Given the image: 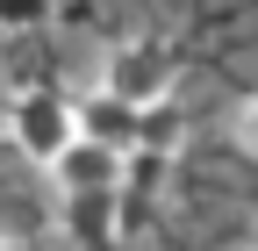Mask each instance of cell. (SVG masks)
<instances>
[{
  "instance_id": "1",
  "label": "cell",
  "mask_w": 258,
  "mask_h": 251,
  "mask_svg": "<svg viewBox=\"0 0 258 251\" xmlns=\"http://www.w3.org/2000/svg\"><path fill=\"white\" fill-rule=\"evenodd\" d=\"M8 144L50 172L64 151L79 144V101L64 86H22L15 101H8Z\"/></svg>"
},
{
  "instance_id": "2",
  "label": "cell",
  "mask_w": 258,
  "mask_h": 251,
  "mask_svg": "<svg viewBox=\"0 0 258 251\" xmlns=\"http://www.w3.org/2000/svg\"><path fill=\"white\" fill-rule=\"evenodd\" d=\"M172 86H179V57L158 36H122L101 57V93H115V101H129V108H165Z\"/></svg>"
},
{
  "instance_id": "3",
  "label": "cell",
  "mask_w": 258,
  "mask_h": 251,
  "mask_svg": "<svg viewBox=\"0 0 258 251\" xmlns=\"http://www.w3.org/2000/svg\"><path fill=\"white\" fill-rule=\"evenodd\" d=\"M129 165H137V158H122V151L86 144V137H79V144L50 165V179H57V194H64V201H79V194H122V186H129Z\"/></svg>"
},
{
  "instance_id": "4",
  "label": "cell",
  "mask_w": 258,
  "mask_h": 251,
  "mask_svg": "<svg viewBox=\"0 0 258 251\" xmlns=\"http://www.w3.org/2000/svg\"><path fill=\"white\" fill-rule=\"evenodd\" d=\"M79 137H86V144H108V151H122V158H137L144 108H129V101H115V93H101V86H93L86 101H79Z\"/></svg>"
},
{
  "instance_id": "5",
  "label": "cell",
  "mask_w": 258,
  "mask_h": 251,
  "mask_svg": "<svg viewBox=\"0 0 258 251\" xmlns=\"http://www.w3.org/2000/svg\"><path fill=\"white\" fill-rule=\"evenodd\" d=\"M64 230L79 244H115L122 237V194H79L64 201Z\"/></svg>"
},
{
  "instance_id": "6",
  "label": "cell",
  "mask_w": 258,
  "mask_h": 251,
  "mask_svg": "<svg viewBox=\"0 0 258 251\" xmlns=\"http://www.w3.org/2000/svg\"><path fill=\"white\" fill-rule=\"evenodd\" d=\"M179 144H186V115H179V101H165V108H144L137 158H144V165H165V158H179Z\"/></svg>"
},
{
  "instance_id": "7",
  "label": "cell",
  "mask_w": 258,
  "mask_h": 251,
  "mask_svg": "<svg viewBox=\"0 0 258 251\" xmlns=\"http://www.w3.org/2000/svg\"><path fill=\"white\" fill-rule=\"evenodd\" d=\"M50 8L57 0H0V29H8V36H29V29L50 22Z\"/></svg>"
},
{
  "instance_id": "8",
  "label": "cell",
  "mask_w": 258,
  "mask_h": 251,
  "mask_svg": "<svg viewBox=\"0 0 258 251\" xmlns=\"http://www.w3.org/2000/svg\"><path fill=\"white\" fill-rule=\"evenodd\" d=\"M230 137H237L244 158H258V93H244V108H237V122H230Z\"/></svg>"
},
{
  "instance_id": "9",
  "label": "cell",
  "mask_w": 258,
  "mask_h": 251,
  "mask_svg": "<svg viewBox=\"0 0 258 251\" xmlns=\"http://www.w3.org/2000/svg\"><path fill=\"white\" fill-rule=\"evenodd\" d=\"M0 251H29V244H15V237H0Z\"/></svg>"
},
{
  "instance_id": "10",
  "label": "cell",
  "mask_w": 258,
  "mask_h": 251,
  "mask_svg": "<svg viewBox=\"0 0 258 251\" xmlns=\"http://www.w3.org/2000/svg\"><path fill=\"white\" fill-rule=\"evenodd\" d=\"M251 251H258V237H251Z\"/></svg>"
}]
</instances>
